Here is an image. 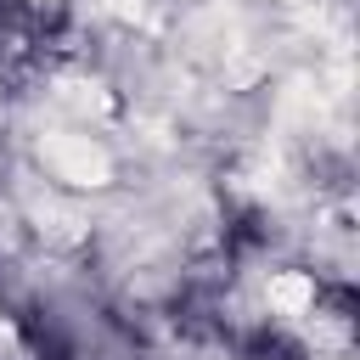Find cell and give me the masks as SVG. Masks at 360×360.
<instances>
[{"label": "cell", "mask_w": 360, "mask_h": 360, "mask_svg": "<svg viewBox=\"0 0 360 360\" xmlns=\"http://www.w3.org/2000/svg\"><path fill=\"white\" fill-rule=\"evenodd\" d=\"M259 360H298V349L281 338H259Z\"/></svg>", "instance_id": "1"}]
</instances>
